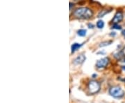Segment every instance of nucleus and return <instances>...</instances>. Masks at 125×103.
Returning <instances> with one entry per match:
<instances>
[{
    "label": "nucleus",
    "instance_id": "obj_1",
    "mask_svg": "<svg viewBox=\"0 0 125 103\" xmlns=\"http://www.w3.org/2000/svg\"><path fill=\"white\" fill-rule=\"evenodd\" d=\"M93 15V12L91 9L86 7L79 8L73 12V16L79 19H90Z\"/></svg>",
    "mask_w": 125,
    "mask_h": 103
},
{
    "label": "nucleus",
    "instance_id": "obj_2",
    "mask_svg": "<svg viewBox=\"0 0 125 103\" xmlns=\"http://www.w3.org/2000/svg\"><path fill=\"white\" fill-rule=\"evenodd\" d=\"M100 88H101L100 83L96 80H92L88 83V92L91 95H94L98 93L100 91Z\"/></svg>",
    "mask_w": 125,
    "mask_h": 103
},
{
    "label": "nucleus",
    "instance_id": "obj_3",
    "mask_svg": "<svg viewBox=\"0 0 125 103\" xmlns=\"http://www.w3.org/2000/svg\"><path fill=\"white\" fill-rule=\"evenodd\" d=\"M109 93L115 98H121L125 96V91L119 86H113L109 89Z\"/></svg>",
    "mask_w": 125,
    "mask_h": 103
},
{
    "label": "nucleus",
    "instance_id": "obj_4",
    "mask_svg": "<svg viewBox=\"0 0 125 103\" xmlns=\"http://www.w3.org/2000/svg\"><path fill=\"white\" fill-rule=\"evenodd\" d=\"M109 64V58H104L99 59L96 62V67L98 69H104Z\"/></svg>",
    "mask_w": 125,
    "mask_h": 103
},
{
    "label": "nucleus",
    "instance_id": "obj_5",
    "mask_svg": "<svg viewBox=\"0 0 125 103\" xmlns=\"http://www.w3.org/2000/svg\"><path fill=\"white\" fill-rule=\"evenodd\" d=\"M123 20V13L121 11H117L114 16L113 19L112 20V22L113 24H118Z\"/></svg>",
    "mask_w": 125,
    "mask_h": 103
},
{
    "label": "nucleus",
    "instance_id": "obj_6",
    "mask_svg": "<svg viewBox=\"0 0 125 103\" xmlns=\"http://www.w3.org/2000/svg\"><path fill=\"white\" fill-rule=\"evenodd\" d=\"M86 60V56L84 55H80L79 56H77L74 60V64H83Z\"/></svg>",
    "mask_w": 125,
    "mask_h": 103
},
{
    "label": "nucleus",
    "instance_id": "obj_7",
    "mask_svg": "<svg viewBox=\"0 0 125 103\" xmlns=\"http://www.w3.org/2000/svg\"><path fill=\"white\" fill-rule=\"evenodd\" d=\"M82 44H79V43H74V44L72 45V47H71V49H72V53H74L76 51H77L79 49H80L82 46Z\"/></svg>",
    "mask_w": 125,
    "mask_h": 103
},
{
    "label": "nucleus",
    "instance_id": "obj_8",
    "mask_svg": "<svg viewBox=\"0 0 125 103\" xmlns=\"http://www.w3.org/2000/svg\"><path fill=\"white\" fill-rule=\"evenodd\" d=\"M86 30L85 29H79L78 31H77V34L78 35L81 36V37H84L86 35Z\"/></svg>",
    "mask_w": 125,
    "mask_h": 103
},
{
    "label": "nucleus",
    "instance_id": "obj_9",
    "mask_svg": "<svg viewBox=\"0 0 125 103\" xmlns=\"http://www.w3.org/2000/svg\"><path fill=\"white\" fill-rule=\"evenodd\" d=\"M96 26L98 29H102V28H104V21L101 20L97 21Z\"/></svg>",
    "mask_w": 125,
    "mask_h": 103
},
{
    "label": "nucleus",
    "instance_id": "obj_10",
    "mask_svg": "<svg viewBox=\"0 0 125 103\" xmlns=\"http://www.w3.org/2000/svg\"><path fill=\"white\" fill-rule=\"evenodd\" d=\"M111 43H112V41L103 42H101V44H100L99 46H100V47H103V46H108V45H110Z\"/></svg>",
    "mask_w": 125,
    "mask_h": 103
},
{
    "label": "nucleus",
    "instance_id": "obj_11",
    "mask_svg": "<svg viewBox=\"0 0 125 103\" xmlns=\"http://www.w3.org/2000/svg\"><path fill=\"white\" fill-rule=\"evenodd\" d=\"M113 29L116 30H121L122 29V27H121L120 25H118V24H113V26H112Z\"/></svg>",
    "mask_w": 125,
    "mask_h": 103
},
{
    "label": "nucleus",
    "instance_id": "obj_12",
    "mask_svg": "<svg viewBox=\"0 0 125 103\" xmlns=\"http://www.w3.org/2000/svg\"><path fill=\"white\" fill-rule=\"evenodd\" d=\"M74 6V4H72V3H70V10H71L72 9V8Z\"/></svg>",
    "mask_w": 125,
    "mask_h": 103
},
{
    "label": "nucleus",
    "instance_id": "obj_13",
    "mask_svg": "<svg viewBox=\"0 0 125 103\" xmlns=\"http://www.w3.org/2000/svg\"><path fill=\"white\" fill-rule=\"evenodd\" d=\"M122 35L125 37V29L124 30H122Z\"/></svg>",
    "mask_w": 125,
    "mask_h": 103
},
{
    "label": "nucleus",
    "instance_id": "obj_14",
    "mask_svg": "<svg viewBox=\"0 0 125 103\" xmlns=\"http://www.w3.org/2000/svg\"><path fill=\"white\" fill-rule=\"evenodd\" d=\"M88 26H89V27H91V29H92V28H93V25L92 24H88Z\"/></svg>",
    "mask_w": 125,
    "mask_h": 103
},
{
    "label": "nucleus",
    "instance_id": "obj_15",
    "mask_svg": "<svg viewBox=\"0 0 125 103\" xmlns=\"http://www.w3.org/2000/svg\"><path fill=\"white\" fill-rule=\"evenodd\" d=\"M122 69L125 72V66H122Z\"/></svg>",
    "mask_w": 125,
    "mask_h": 103
},
{
    "label": "nucleus",
    "instance_id": "obj_16",
    "mask_svg": "<svg viewBox=\"0 0 125 103\" xmlns=\"http://www.w3.org/2000/svg\"><path fill=\"white\" fill-rule=\"evenodd\" d=\"M74 1H81V0H74Z\"/></svg>",
    "mask_w": 125,
    "mask_h": 103
},
{
    "label": "nucleus",
    "instance_id": "obj_17",
    "mask_svg": "<svg viewBox=\"0 0 125 103\" xmlns=\"http://www.w3.org/2000/svg\"><path fill=\"white\" fill-rule=\"evenodd\" d=\"M123 62H125V58H124V59H123Z\"/></svg>",
    "mask_w": 125,
    "mask_h": 103
}]
</instances>
